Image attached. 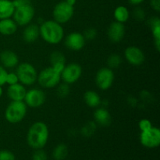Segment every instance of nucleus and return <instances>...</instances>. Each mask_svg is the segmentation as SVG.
<instances>
[{"instance_id":"38","label":"nucleus","mask_w":160,"mask_h":160,"mask_svg":"<svg viewBox=\"0 0 160 160\" xmlns=\"http://www.w3.org/2000/svg\"><path fill=\"white\" fill-rule=\"evenodd\" d=\"M144 1H145V0H128L130 4L135 6H139V5H141L142 2H144Z\"/></svg>"},{"instance_id":"31","label":"nucleus","mask_w":160,"mask_h":160,"mask_svg":"<svg viewBox=\"0 0 160 160\" xmlns=\"http://www.w3.org/2000/svg\"><path fill=\"white\" fill-rule=\"evenodd\" d=\"M32 160H48V156L43 148L36 149L32 155Z\"/></svg>"},{"instance_id":"34","label":"nucleus","mask_w":160,"mask_h":160,"mask_svg":"<svg viewBox=\"0 0 160 160\" xmlns=\"http://www.w3.org/2000/svg\"><path fill=\"white\" fill-rule=\"evenodd\" d=\"M152 127V123L148 119H142L138 123V128L140 129L141 132L150 129Z\"/></svg>"},{"instance_id":"26","label":"nucleus","mask_w":160,"mask_h":160,"mask_svg":"<svg viewBox=\"0 0 160 160\" xmlns=\"http://www.w3.org/2000/svg\"><path fill=\"white\" fill-rule=\"evenodd\" d=\"M122 62H123V59L120 55L117 53H112L108 57L106 63H107V67L113 70V69L119 68L122 64Z\"/></svg>"},{"instance_id":"36","label":"nucleus","mask_w":160,"mask_h":160,"mask_svg":"<svg viewBox=\"0 0 160 160\" xmlns=\"http://www.w3.org/2000/svg\"><path fill=\"white\" fill-rule=\"evenodd\" d=\"M150 6L156 12L160 11V0H150Z\"/></svg>"},{"instance_id":"14","label":"nucleus","mask_w":160,"mask_h":160,"mask_svg":"<svg viewBox=\"0 0 160 160\" xmlns=\"http://www.w3.org/2000/svg\"><path fill=\"white\" fill-rule=\"evenodd\" d=\"M107 36L112 43H120L125 36V26L123 23L114 21L107 29Z\"/></svg>"},{"instance_id":"22","label":"nucleus","mask_w":160,"mask_h":160,"mask_svg":"<svg viewBox=\"0 0 160 160\" xmlns=\"http://www.w3.org/2000/svg\"><path fill=\"white\" fill-rule=\"evenodd\" d=\"M15 7L12 0H0V20L11 18Z\"/></svg>"},{"instance_id":"9","label":"nucleus","mask_w":160,"mask_h":160,"mask_svg":"<svg viewBox=\"0 0 160 160\" xmlns=\"http://www.w3.org/2000/svg\"><path fill=\"white\" fill-rule=\"evenodd\" d=\"M82 75V67L77 62L66 64L60 73L61 80L67 84H72L79 81Z\"/></svg>"},{"instance_id":"37","label":"nucleus","mask_w":160,"mask_h":160,"mask_svg":"<svg viewBox=\"0 0 160 160\" xmlns=\"http://www.w3.org/2000/svg\"><path fill=\"white\" fill-rule=\"evenodd\" d=\"M12 1L15 8L20 7V6H23V5L26 4V3L30 2L29 1H27V0H12Z\"/></svg>"},{"instance_id":"8","label":"nucleus","mask_w":160,"mask_h":160,"mask_svg":"<svg viewBox=\"0 0 160 160\" xmlns=\"http://www.w3.org/2000/svg\"><path fill=\"white\" fill-rule=\"evenodd\" d=\"M115 79L114 72L109 67H102L95 74V81L97 87L102 91H106L112 87Z\"/></svg>"},{"instance_id":"27","label":"nucleus","mask_w":160,"mask_h":160,"mask_svg":"<svg viewBox=\"0 0 160 160\" xmlns=\"http://www.w3.org/2000/svg\"><path fill=\"white\" fill-rule=\"evenodd\" d=\"M98 125L95 123V121H89L86 123L81 128V133L84 137L89 138L92 137L94 134H95V131Z\"/></svg>"},{"instance_id":"11","label":"nucleus","mask_w":160,"mask_h":160,"mask_svg":"<svg viewBox=\"0 0 160 160\" xmlns=\"http://www.w3.org/2000/svg\"><path fill=\"white\" fill-rule=\"evenodd\" d=\"M46 101V95L39 88H31L26 92L23 102L28 107L39 108L43 106Z\"/></svg>"},{"instance_id":"35","label":"nucleus","mask_w":160,"mask_h":160,"mask_svg":"<svg viewBox=\"0 0 160 160\" xmlns=\"http://www.w3.org/2000/svg\"><path fill=\"white\" fill-rule=\"evenodd\" d=\"M7 73L8 72L6 71V69L0 64V86H3L4 84H6V79Z\"/></svg>"},{"instance_id":"28","label":"nucleus","mask_w":160,"mask_h":160,"mask_svg":"<svg viewBox=\"0 0 160 160\" xmlns=\"http://www.w3.org/2000/svg\"><path fill=\"white\" fill-rule=\"evenodd\" d=\"M70 92V88L69 84H66V83H62V84H59L57 86V89H56V94L57 96L59 98H66L69 95Z\"/></svg>"},{"instance_id":"20","label":"nucleus","mask_w":160,"mask_h":160,"mask_svg":"<svg viewBox=\"0 0 160 160\" xmlns=\"http://www.w3.org/2000/svg\"><path fill=\"white\" fill-rule=\"evenodd\" d=\"M148 26L151 28L152 34L154 38V45L156 50L160 51V19L158 17H152L148 20Z\"/></svg>"},{"instance_id":"24","label":"nucleus","mask_w":160,"mask_h":160,"mask_svg":"<svg viewBox=\"0 0 160 160\" xmlns=\"http://www.w3.org/2000/svg\"><path fill=\"white\" fill-rule=\"evenodd\" d=\"M113 17L115 21L120 22V23H124L129 20L130 18V11L126 6H119L114 9Z\"/></svg>"},{"instance_id":"15","label":"nucleus","mask_w":160,"mask_h":160,"mask_svg":"<svg viewBox=\"0 0 160 160\" xmlns=\"http://www.w3.org/2000/svg\"><path fill=\"white\" fill-rule=\"evenodd\" d=\"M0 63L6 69L13 68L19 64V57L12 50H3L0 52Z\"/></svg>"},{"instance_id":"40","label":"nucleus","mask_w":160,"mask_h":160,"mask_svg":"<svg viewBox=\"0 0 160 160\" xmlns=\"http://www.w3.org/2000/svg\"><path fill=\"white\" fill-rule=\"evenodd\" d=\"M2 95H3V89H2V87L0 86V98L2 96Z\"/></svg>"},{"instance_id":"19","label":"nucleus","mask_w":160,"mask_h":160,"mask_svg":"<svg viewBox=\"0 0 160 160\" xmlns=\"http://www.w3.org/2000/svg\"><path fill=\"white\" fill-rule=\"evenodd\" d=\"M49 60L51 66L54 70L61 73L67 64V59L63 53L60 51H54L50 54Z\"/></svg>"},{"instance_id":"17","label":"nucleus","mask_w":160,"mask_h":160,"mask_svg":"<svg viewBox=\"0 0 160 160\" xmlns=\"http://www.w3.org/2000/svg\"><path fill=\"white\" fill-rule=\"evenodd\" d=\"M94 121L97 125L101 127H108L111 124L112 117L110 112L105 107L96 108L94 112Z\"/></svg>"},{"instance_id":"25","label":"nucleus","mask_w":160,"mask_h":160,"mask_svg":"<svg viewBox=\"0 0 160 160\" xmlns=\"http://www.w3.org/2000/svg\"><path fill=\"white\" fill-rule=\"evenodd\" d=\"M68 156V147L63 143L59 144L52 151V156L55 160H64Z\"/></svg>"},{"instance_id":"2","label":"nucleus","mask_w":160,"mask_h":160,"mask_svg":"<svg viewBox=\"0 0 160 160\" xmlns=\"http://www.w3.org/2000/svg\"><path fill=\"white\" fill-rule=\"evenodd\" d=\"M40 37L49 45H58L64 38V30L62 24L54 20L42 21L39 26Z\"/></svg>"},{"instance_id":"29","label":"nucleus","mask_w":160,"mask_h":160,"mask_svg":"<svg viewBox=\"0 0 160 160\" xmlns=\"http://www.w3.org/2000/svg\"><path fill=\"white\" fill-rule=\"evenodd\" d=\"M133 17L138 21H143L146 18V13H145V9H142V7H139L138 6L135 7L133 10Z\"/></svg>"},{"instance_id":"5","label":"nucleus","mask_w":160,"mask_h":160,"mask_svg":"<svg viewBox=\"0 0 160 160\" xmlns=\"http://www.w3.org/2000/svg\"><path fill=\"white\" fill-rule=\"evenodd\" d=\"M19 82L24 86H31L37 81L38 72L35 67L29 62H22L17 66V71Z\"/></svg>"},{"instance_id":"7","label":"nucleus","mask_w":160,"mask_h":160,"mask_svg":"<svg viewBox=\"0 0 160 160\" xmlns=\"http://www.w3.org/2000/svg\"><path fill=\"white\" fill-rule=\"evenodd\" d=\"M74 7L69 5L65 0L58 2L52 10L53 20L60 24L68 23L73 17Z\"/></svg>"},{"instance_id":"30","label":"nucleus","mask_w":160,"mask_h":160,"mask_svg":"<svg viewBox=\"0 0 160 160\" xmlns=\"http://www.w3.org/2000/svg\"><path fill=\"white\" fill-rule=\"evenodd\" d=\"M97 30L95 28H88L84 31L83 35L86 40H93L97 37Z\"/></svg>"},{"instance_id":"3","label":"nucleus","mask_w":160,"mask_h":160,"mask_svg":"<svg viewBox=\"0 0 160 160\" xmlns=\"http://www.w3.org/2000/svg\"><path fill=\"white\" fill-rule=\"evenodd\" d=\"M28 106L23 101H11L6 106L4 117L6 121L12 124L21 122L25 118Z\"/></svg>"},{"instance_id":"23","label":"nucleus","mask_w":160,"mask_h":160,"mask_svg":"<svg viewBox=\"0 0 160 160\" xmlns=\"http://www.w3.org/2000/svg\"><path fill=\"white\" fill-rule=\"evenodd\" d=\"M84 100L85 104L90 108H98L101 105V97L96 92L88 90L84 94Z\"/></svg>"},{"instance_id":"6","label":"nucleus","mask_w":160,"mask_h":160,"mask_svg":"<svg viewBox=\"0 0 160 160\" xmlns=\"http://www.w3.org/2000/svg\"><path fill=\"white\" fill-rule=\"evenodd\" d=\"M35 15V9L31 2L15 8L12 19L18 26H27L31 23Z\"/></svg>"},{"instance_id":"1","label":"nucleus","mask_w":160,"mask_h":160,"mask_svg":"<svg viewBox=\"0 0 160 160\" xmlns=\"http://www.w3.org/2000/svg\"><path fill=\"white\" fill-rule=\"evenodd\" d=\"M49 131L45 123L42 121L34 122L27 133L28 145L34 150L43 148L48 142Z\"/></svg>"},{"instance_id":"18","label":"nucleus","mask_w":160,"mask_h":160,"mask_svg":"<svg viewBox=\"0 0 160 160\" xmlns=\"http://www.w3.org/2000/svg\"><path fill=\"white\" fill-rule=\"evenodd\" d=\"M40 37L39 26L35 23H29L25 26L22 34L23 40L28 44H32L35 42Z\"/></svg>"},{"instance_id":"10","label":"nucleus","mask_w":160,"mask_h":160,"mask_svg":"<svg viewBox=\"0 0 160 160\" xmlns=\"http://www.w3.org/2000/svg\"><path fill=\"white\" fill-rule=\"evenodd\" d=\"M140 142L147 148H156L160 145V130L156 127H152L140 134Z\"/></svg>"},{"instance_id":"33","label":"nucleus","mask_w":160,"mask_h":160,"mask_svg":"<svg viewBox=\"0 0 160 160\" xmlns=\"http://www.w3.org/2000/svg\"><path fill=\"white\" fill-rule=\"evenodd\" d=\"M17 83H19V79L17 73H14V72L7 73L6 79V84H9V85H12V84H17Z\"/></svg>"},{"instance_id":"21","label":"nucleus","mask_w":160,"mask_h":160,"mask_svg":"<svg viewBox=\"0 0 160 160\" xmlns=\"http://www.w3.org/2000/svg\"><path fill=\"white\" fill-rule=\"evenodd\" d=\"M18 25L13 19L7 18L0 20V34L3 36H11L17 31Z\"/></svg>"},{"instance_id":"16","label":"nucleus","mask_w":160,"mask_h":160,"mask_svg":"<svg viewBox=\"0 0 160 160\" xmlns=\"http://www.w3.org/2000/svg\"><path fill=\"white\" fill-rule=\"evenodd\" d=\"M26 92L25 86L19 82L15 84L9 85L6 94L11 101H23Z\"/></svg>"},{"instance_id":"41","label":"nucleus","mask_w":160,"mask_h":160,"mask_svg":"<svg viewBox=\"0 0 160 160\" xmlns=\"http://www.w3.org/2000/svg\"><path fill=\"white\" fill-rule=\"evenodd\" d=\"M27 1H29V2H31V0H27Z\"/></svg>"},{"instance_id":"4","label":"nucleus","mask_w":160,"mask_h":160,"mask_svg":"<svg viewBox=\"0 0 160 160\" xmlns=\"http://www.w3.org/2000/svg\"><path fill=\"white\" fill-rule=\"evenodd\" d=\"M60 73L56 71L52 67H46L38 73L37 81L43 88H54L60 84Z\"/></svg>"},{"instance_id":"32","label":"nucleus","mask_w":160,"mask_h":160,"mask_svg":"<svg viewBox=\"0 0 160 160\" xmlns=\"http://www.w3.org/2000/svg\"><path fill=\"white\" fill-rule=\"evenodd\" d=\"M0 160H16V156L9 150H0Z\"/></svg>"},{"instance_id":"12","label":"nucleus","mask_w":160,"mask_h":160,"mask_svg":"<svg viewBox=\"0 0 160 160\" xmlns=\"http://www.w3.org/2000/svg\"><path fill=\"white\" fill-rule=\"evenodd\" d=\"M124 58L128 63L134 67L142 65L145 60L144 52L140 48L134 45L128 47L124 51Z\"/></svg>"},{"instance_id":"39","label":"nucleus","mask_w":160,"mask_h":160,"mask_svg":"<svg viewBox=\"0 0 160 160\" xmlns=\"http://www.w3.org/2000/svg\"><path fill=\"white\" fill-rule=\"evenodd\" d=\"M65 1L67 2L69 5H70V6H74V5L76 4L77 2V0H65Z\"/></svg>"},{"instance_id":"13","label":"nucleus","mask_w":160,"mask_h":160,"mask_svg":"<svg viewBox=\"0 0 160 160\" xmlns=\"http://www.w3.org/2000/svg\"><path fill=\"white\" fill-rule=\"evenodd\" d=\"M64 44L70 51L78 52L82 50L85 46L86 39L81 33L71 32L67 35L64 40Z\"/></svg>"}]
</instances>
